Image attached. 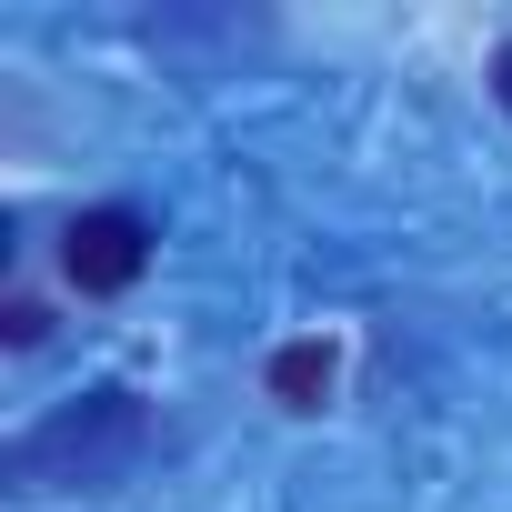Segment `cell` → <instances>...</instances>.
<instances>
[{
	"instance_id": "obj_3",
	"label": "cell",
	"mask_w": 512,
	"mask_h": 512,
	"mask_svg": "<svg viewBox=\"0 0 512 512\" xmlns=\"http://www.w3.org/2000/svg\"><path fill=\"white\" fill-rule=\"evenodd\" d=\"M322 392H332V342H282L272 352V402L282 412H322Z\"/></svg>"
},
{
	"instance_id": "obj_5",
	"label": "cell",
	"mask_w": 512,
	"mask_h": 512,
	"mask_svg": "<svg viewBox=\"0 0 512 512\" xmlns=\"http://www.w3.org/2000/svg\"><path fill=\"white\" fill-rule=\"evenodd\" d=\"M492 101H502V111H512V41H502V51H492Z\"/></svg>"
},
{
	"instance_id": "obj_4",
	"label": "cell",
	"mask_w": 512,
	"mask_h": 512,
	"mask_svg": "<svg viewBox=\"0 0 512 512\" xmlns=\"http://www.w3.org/2000/svg\"><path fill=\"white\" fill-rule=\"evenodd\" d=\"M41 332H51V312H41L31 292H11V302H0V342H11V352H31Z\"/></svg>"
},
{
	"instance_id": "obj_2",
	"label": "cell",
	"mask_w": 512,
	"mask_h": 512,
	"mask_svg": "<svg viewBox=\"0 0 512 512\" xmlns=\"http://www.w3.org/2000/svg\"><path fill=\"white\" fill-rule=\"evenodd\" d=\"M141 272H151V221H141V211H121V201L71 211V231H61V282H71L81 302H111V292H131Z\"/></svg>"
},
{
	"instance_id": "obj_1",
	"label": "cell",
	"mask_w": 512,
	"mask_h": 512,
	"mask_svg": "<svg viewBox=\"0 0 512 512\" xmlns=\"http://www.w3.org/2000/svg\"><path fill=\"white\" fill-rule=\"evenodd\" d=\"M151 462V402L131 382H91L71 402H51L31 432L0 442V492L11 502H51V492H121Z\"/></svg>"
}]
</instances>
